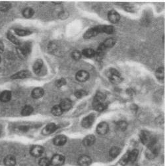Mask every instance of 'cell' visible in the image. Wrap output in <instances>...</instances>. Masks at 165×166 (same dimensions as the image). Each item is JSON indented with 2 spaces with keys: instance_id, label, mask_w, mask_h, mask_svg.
<instances>
[{
  "instance_id": "cell-21",
  "label": "cell",
  "mask_w": 165,
  "mask_h": 166,
  "mask_svg": "<svg viewBox=\"0 0 165 166\" xmlns=\"http://www.w3.org/2000/svg\"><path fill=\"white\" fill-rule=\"evenodd\" d=\"M12 98V92L10 91L5 90L2 92L0 94V100L2 102H9Z\"/></svg>"
},
{
  "instance_id": "cell-22",
  "label": "cell",
  "mask_w": 165,
  "mask_h": 166,
  "mask_svg": "<svg viewBox=\"0 0 165 166\" xmlns=\"http://www.w3.org/2000/svg\"><path fill=\"white\" fill-rule=\"evenodd\" d=\"M4 164L6 166H14L16 164V158L12 155L5 157L4 159Z\"/></svg>"
},
{
  "instance_id": "cell-44",
  "label": "cell",
  "mask_w": 165,
  "mask_h": 166,
  "mask_svg": "<svg viewBox=\"0 0 165 166\" xmlns=\"http://www.w3.org/2000/svg\"><path fill=\"white\" fill-rule=\"evenodd\" d=\"M4 45L1 42H0V54H1L3 52H4Z\"/></svg>"
},
{
  "instance_id": "cell-31",
  "label": "cell",
  "mask_w": 165,
  "mask_h": 166,
  "mask_svg": "<svg viewBox=\"0 0 165 166\" xmlns=\"http://www.w3.org/2000/svg\"><path fill=\"white\" fill-rule=\"evenodd\" d=\"M33 112V108L32 107L30 106H25L23 109H22L21 114L23 116H28L30 115Z\"/></svg>"
},
{
  "instance_id": "cell-35",
  "label": "cell",
  "mask_w": 165,
  "mask_h": 166,
  "mask_svg": "<svg viewBox=\"0 0 165 166\" xmlns=\"http://www.w3.org/2000/svg\"><path fill=\"white\" fill-rule=\"evenodd\" d=\"M15 33L21 36H29L31 34L32 32L29 30H23V29H16Z\"/></svg>"
},
{
  "instance_id": "cell-42",
  "label": "cell",
  "mask_w": 165,
  "mask_h": 166,
  "mask_svg": "<svg viewBox=\"0 0 165 166\" xmlns=\"http://www.w3.org/2000/svg\"><path fill=\"white\" fill-rule=\"evenodd\" d=\"M66 84V80L63 79L58 80V81L55 82V85H56V87H63V86H64Z\"/></svg>"
},
{
  "instance_id": "cell-27",
  "label": "cell",
  "mask_w": 165,
  "mask_h": 166,
  "mask_svg": "<svg viewBox=\"0 0 165 166\" xmlns=\"http://www.w3.org/2000/svg\"><path fill=\"white\" fill-rule=\"evenodd\" d=\"M34 13H35L34 10H33L32 8L30 7L25 8V9L23 11V15L24 17L27 19L31 18L33 15H34Z\"/></svg>"
},
{
  "instance_id": "cell-36",
  "label": "cell",
  "mask_w": 165,
  "mask_h": 166,
  "mask_svg": "<svg viewBox=\"0 0 165 166\" xmlns=\"http://www.w3.org/2000/svg\"><path fill=\"white\" fill-rule=\"evenodd\" d=\"M51 165L50 160L46 157H43L39 160V165L40 166H50Z\"/></svg>"
},
{
  "instance_id": "cell-19",
  "label": "cell",
  "mask_w": 165,
  "mask_h": 166,
  "mask_svg": "<svg viewBox=\"0 0 165 166\" xmlns=\"http://www.w3.org/2000/svg\"><path fill=\"white\" fill-rule=\"evenodd\" d=\"M95 140H96V138H95L94 135H90L86 136L85 138H84L83 140V143L84 146H91L95 142Z\"/></svg>"
},
{
  "instance_id": "cell-38",
  "label": "cell",
  "mask_w": 165,
  "mask_h": 166,
  "mask_svg": "<svg viewBox=\"0 0 165 166\" xmlns=\"http://www.w3.org/2000/svg\"><path fill=\"white\" fill-rule=\"evenodd\" d=\"M11 7V4L8 3H0V11H7Z\"/></svg>"
},
{
  "instance_id": "cell-11",
  "label": "cell",
  "mask_w": 165,
  "mask_h": 166,
  "mask_svg": "<svg viewBox=\"0 0 165 166\" xmlns=\"http://www.w3.org/2000/svg\"><path fill=\"white\" fill-rule=\"evenodd\" d=\"M56 129H57L56 124L54 123H50L48 124H47V125L43 129L42 133H43L44 135H48L53 133L54 131H55V130Z\"/></svg>"
},
{
  "instance_id": "cell-23",
  "label": "cell",
  "mask_w": 165,
  "mask_h": 166,
  "mask_svg": "<svg viewBox=\"0 0 165 166\" xmlns=\"http://www.w3.org/2000/svg\"><path fill=\"white\" fill-rule=\"evenodd\" d=\"M43 66V61L41 59H38L36 61L34 65H33V71L35 73L38 74L40 73Z\"/></svg>"
},
{
  "instance_id": "cell-32",
  "label": "cell",
  "mask_w": 165,
  "mask_h": 166,
  "mask_svg": "<svg viewBox=\"0 0 165 166\" xmlns=\"http://www.w3.org/2000/svg\"><path fill=\"white\" fill-rule=\"evenodd\" d=\"M155 75L159 80H163L164 78V69L163 67H159L156 71Z\"/></svg>"
},
{
  "instance_id": "cell-24",
  "label": "cell",
  "mask_w": 165,
  "mask_h": 166,
  "mask_svg": "<svg viewBox=\"0 0 165 166\" xmlns=\"http://www.w3.org/2000/svg\"><path fill=\"white\" fill-rule=\"evenodd\" d=\"M105 99V95L102 92H98L97 94L94 96L93 104H99L103 103Z\"/></svg>"
},
{
  "instance_id": "cell-37",
  "label": "cell",
  "mask_w": 165,
  "mask_h": 166,
  "mask_svg": "<svg viewBox=\"0 0 165 166\" xmlns=\"http://www.w3.org/2000/svg\"><path fill=\"white\" fill-rule=\"evenodd\" d=\"M117 127L120 131H125L128 127V123L124 121H120L117 123Z\"/></svg>"
},
{
  "instance_id": "cell-13",
  "label": "cell",
  "mask_w": 165,
  "mask_h": 166,
  "mask_svg": "<svg viewBox=\"0 0 165 166\" xmlns=\"http://www.w3.org/2000/svg\"><path fill=\"white\" fill-rule=\"evenodd\" d=\"M91 158L88 156L83 155L81 156L78 160V163L80 166H89L91 164Z\"/></svg>"
},
{
  "instance_id": "cell-10",
  "label": "cell",
  "mask_w": 165,
  "mask_h": 166,
  "mask_svg": "<svg viewBox=\"0 0 165 166\" xmlns=\"http://www.w3.org/2000/svg\"><path fill=\"white\" fill-rule=\"evenodd\" d=\"M97 29L99 33H106V34H112L114 32V28L113 26H105L100 25L97 26Z\"/></svg>"
},
{
  "instance_id": "cell-33",
  "label": "cell",
  "mask_w": 165,
  "mask_h": 166,
  "mask_svg": "<svg viewBox=\"0 0 165 166\" xmlns=\"http://www.w3.org/2000/svg\"><path fill=\"white\" fill-rule=\"evenodd\" d=\"M7 38L9 39L12 42H13L14 44H15L17 46H20L21 42L19 41V39H17L15 36H14V35H13L12 33H7Z\"/></svg>"
},
{
  "instance_id": "cell-29",
  "label": "cell",
  "mask_w": 165,
  "mask_h": 166,
  "mask_svg": "<svg viewBox=\"0 0 165 166\" xmlns=\"http://www.w3.org/2000/svg\"><path fill=\"white\" fill-rule=\"evenodd\" d=\"M83 55L86 57L91 58L93 57L95 55V51L93 49L91 48H86L83 50Z\"/></svg>"
},
{
  "instance_id": "cell-15",
  "label": "cell",
  "mask_w": 165,
  "mask_h": 166,
  "mask_svg": "<svg viewBox=\"0 0 165 166\" xmlns=\"http://www.w3.org/2000/svg\"><path fill=\"white\" fill-rule=\"evenodd\" d=\"M67 142V138L64 135H59L54 138V144L57 146H63Z\"/></svg>"
},
{
  "instance_id": "cell-2",
  "label": "cell",
  "mask_w": 165,
  "mask_h": 166,
  "mask_svg": "<svg viewBox=\"0 0 165 166\" xmlns=\"http://www.w3.org/2000/svg\"><path fill=\"white\" fill-rule=\"evenodd\" d=\"M108 76L110 81L113 84H119L122 81V79L119 72L114 69H110L109 70Z\"/></svg>"
},
{
  "instance_id": "cell-18",
  "label": "cell",
  "mask_w": 165,
  "mask_h": 166,
  "mask_svg": "<svg viewBox=\"0 0 165 166\" xmlns=\"http://www.w3.org/2000/svg\"><path fill=\"white\" fill-rule=\"evenodd\" d=\"M30 76V73L28 71H21L18 72L17 73L11 77L12 79H25L27 78L28 77Z\"/></svg>"
},
{
  "instance_id": "cell-40",
  "label": "cell",
  "mask_w": 165,
  "mask_h": 166,
  "mask_svg": "<svg viewBox=\"0 0 165 166\" xmlns=\"http://www.w3.org/2000/svg\"><path fill=\"white\" fill-rule=\"evenodd\" d=\"M129 162V160H128V152L127 154H125L124 156L122 157V159L120 160V164L122 165H126Z\"/></svg>"
},
{
  "instance_id": "cell-45",
  "label": "cell",
  "mask_w": 165,
  "mask_h": 166,
  "mask_svg": "<svg viewBox=\"0 0 165 166\" xmlns=\"http://www.w3.org/2000/svg\"><path fill=\"white\" fill-rule=\"evenodd\" d=\"M2 130H3V128H2V126L0 124V135H1V132H2Z\"/></svg>"
},
{
  "instance_id": "cell-30",
  "label": "cell",
  "mask_w": 165,
  "mask_h": 166,
  "mask_svg": "<svg viewBox=\"0 0 165 166\" xmlns=\"http://www.w3.org/2000/svg\"><path fill=\"white\" fill-rule=\"evenodd\" d=\"M52 114L55 116H60L63 113V110L61 108L60 105H56L52 107Z\"/></svg>"
},
{
  "instance_id": "cell-17",
  "label": "cell",
  "mask_w": 165,
  "mask_h": 166,
  "mask_svg": "<svg viewBox=\"0 0 165 166\" xmlns=\"http://www.w3.org/2000/svg\"><path fill=\"white\" fill-rule=\"evenodd\" d=\"M98 34H99V32H98L97 28L95 26L94 28H92V29H89L84 34V38H85V39H89V38L96 36Z\"/></svg>"
},
{
  "instance_id": "cell-1",
  "label": "cell",
  "mask_w": 165,
  "mask_h": 166,
  "mask_svg": "<svg viewBox=\"0 0 165 166\" xmlns=\"http://www.w3.org/2000/svg\"><path fill=\"white\" fill-rule=\"evenodd\" d=\"M140 139L143 145H146L148 147L155 145L156 144V139L152 135L150 134L149 132L147 131H142L140 134Z\"/></svg>"
},
{
  "instance_id": "cell-34",
  "label": "cell",
  "mask_w": 165,
  "mask_h": 166,
  "mask_svg": "<svg viewBox=\"0 0 165 166\" xmlns=\"http://www.w3.org/2000/svg\"><path fill=\"white\" fill-rule=\"evenodd\" d=\"M120 153V149L118 147H116V146L112 148L110 151H109V154H110V156L112 157H116V156H118Z\"/></svg>"
},
{
  "instance_id": "cell-41",
  "label": "cell",
  "mask_w": 165,
  "mask_h": 166,
  "mask_svg": "<svg viewBox=\"0 0 165 166\" xmlns=\"http://www.w3.org/2000/svg\"><path fill=\"white\" fill-rule=\"evenodd\" d=\"M85 95H86V92L85 90H77L76 92H75V96H76L77 98H81Z\"/></svg>"
},
{
  "instance_id": "cell-14",
  "label": "cell",
  "mask_w": 165,
  "mask_h": 166,
  "mask_svg": "<svg viewBox=\"0 0 165 166\" xmlns=\"http://www.w3.org/2000/svg\"><path fill=\"white\" fill-rule=\"evenodd\" d=\"M105 47L103 46L102 43L100 44L99 48H97V51L95 52V55L94 57H96V58L97 59V60H101L102 58L103 57L104 55V52H105Z\"/></svg>"
},
{
  "instance_id": "cell-20",
  "label": "cell",
  "mask_w": 165,
  "mask_h": 166,
  "mask_svg": "<svg viewBox=\"0 0 165 166\" xmlns=\"http://www.w3.org/2000/svg\"><path fill=\"white\" fill-rule=\"evenodd\" d=\"M44 90L41 88H36L32 91L31 96L33 98L38 99L44 95Z\"/></svg>"
},
{
  "instance_id": "cell-43",
  "label": "cell",
  "mask_w": 165,
  "mask_h": 166,
  "mask_svg": "<svg viewBox=\"0 0 165 166\" xmlns=\"http://www.w3.org/2000/svg\"><path fill=\"white\" fill-rule=\"evenodd\" d=\"M29 127L28 126H26V125H23V126L19 127V129L21 131H23V132L27 131L28 130H29Z\"/></svg>"
},
{
  "instance_id": "cell-5",
  "label": "cell",
  "mask_w": 165,
  "mask_h": 166,
  "mask_svg": "<svg viewBox=\"0 0 165 166\" xmlns=\"http://www.w3.org/2000/svg\"><path fill=\"white\" fill-rule=\"evenodd\" d=\"M159 153L158 148L156 147V145H153L150 147H148L147 150L146 151V156L149 159H153L154 157H155Z\"/></svg>"
},
{
  "instance_id": "cell-12",
  "label": "cell",
  "mask_w": 165,
  "mask_h": 166,
  "mask_svg": "<svg viewBox=\"0 0 165 166\" xmlns=\"http://www.w3.org/2000/svg\"><path fill=\"white\" fill-rule=\"evenodd\" d=\"M44 152V148L39 145L34 146L30 150V154L34 157H40Z\"/></svg>"
},
{
  "instance_id": "cell-26",
  "label": "cell",
  "mask_w": 165,
  "mask_h": 166,
  "mask_svg": "<svg viewBox=\"0 0 165 166\" xmlns=\"http://www.w3.org/2000/svg\"><path fill=\"white\" fill-rule=\"evenodd\" d=\"M139 152L138 150H133L130 152H128V160L129 162L133 163L138 158Z\"/></svg>"
},
{
  "instance_id": "cell-4",
  "label": "cell",
  "mask_w": 165,
  "mask_h": 166,
  "mask_svg": "<svg viewBox=\"0 0 165 166\" xmlns=\"http://www.w3.org/2000/svg\"><path fill=\"white\" fill-rule=\"evenodd\" d=\"M30 49H31V48H30V44L26 43L19 48H17V52L21 57H24L30 53Z\"/></svg>"
},
{
  "instance_id": "cell-46",
  "label": "cell",
  "mask_w": 165,
  "mask_h": 166,
  "mask_svg": "<svg viewBox=\"0 0 165 166\" xmlns=\"http://www.w3.org/2000/svg\"><path fill=\"white\" fill-rule=\"evenodd\" d=\"M0 62H1V58H0Z\"/></svg>"
},
{
  "instance_id": "cell-9",
  "label": "cell",
  "mask_w": 165,
  "mask_h": 166,
  "mask_svg": "<svg viewBox=\"0 0 165 166\" xmlns=\"http://www.w3.org/2000/svg\"><path fill=\"white\" fill-rule=\"evenodd\" d=\"M108 124L105 122H102L98 124L97 127V133L100 135H104L108 131Z\"/></svg>"
},
{
  "instance_id": "cell-28",
  "label": "cell",
  "mask_w": 165,
  "mask_h": 166,
  "mask_svg": "<svg viewBox=\"0 0 165 166\" xmlns=\"http://www.w3.org/2000/svg\"><path fill=\"white\" fill-rule=\"evenodd\" d=\"M93 106L94 109L97 110V112H102V111H104L107 108L108 105L107 104H105L104 102H103V103L99 104H93Z\"/></svg>"
},
{
  "instance_id": "cell-16",
  "label": "cell",
  "mask_w": 165,
  "mask_h": 166,
  "mask_svg": "<svg viewBox=\"0 0 165 166\" xmlns=\"http://www.w3.org/2000/svg\"><path fill=\"white\" fill-rule=\"evenodd\" d=\"M60 106L61 107V108L62 109L63 112H64V111H68L71 108L72 102L70 99L67 98L64 99L61 102Z\"/></svg>"
},
{
  "instance_id": "cell-3",
  "label": "cell",
  "mask_w": 165,
  "mask_h": 166,
  "mask_svg": "<svg viewBox=\"0 0 165 166\" xmlns=\"http://www.w3.org/2000/svg\"><path fill=\"white\" fill-rule=\"evenodd\" d=\"M65 162V158L60 154H55L52 157V158L50 160L51 165L53 166H61L64 164Z\"/></svg>"
},
{
  "instance_id": "cell-25",
  "label": "cell",
  "mask_w": 165,
  "mask_h": 166,
  "mask_svg": "<svg viewBox=\"0 0 165 166\" xmlns=\"http://www.w3.org/2000/svg\"><path fill=\"white\" fill-rule=\"evenodd\" d=\"M116 42V40L115 38H107V39L105 40V41L104 42L102 43L103 46L105 47V48H112V47H113L114 45H115V44Z\"/></svg>"
},
{
  "instance_id": "cell-7",
  "label": "cell",
  "mask_w": 165,
  "mask_h": 166,
  "mask_svg": "<svg viewBox=\"0 0 165 166\" xmlns=\"http://www.w3.org/2000/svg\"><path fill=\"white\" fill-rule=\"evenodd\" d=\"M108 18L112 23H117L120 21V16L118 12L114 10H111L108 13Z\"/></svg>"
},
{
  "instance_id": "cell-6",
  "label": "cell",
  "mask_w": 165,
  "mask_h": 166,
  "mask_svg": "<svg viewBox=\"0 0 165 166\" xmlns=\"http://www.w3.org/2000/svg\"><path fill=\"white\" fill-rule=\"evenodd\" d=\"M94 115L93 114H91L88 116H86L83 119L81 124L84 128H89L92 126L94 121Z\"/></svg>"
},
{
  "instance_id": "cell-39",
  "label": "cell",
  "mask_w": 165,
  "mask_h": 166,
  "mask_svg": "<svg viewBox=\"0 0 165 166\" xmlns=\"http://www.w3.org/2000/svg\"><path fill=\"white\" fill-rule=\"evenodd\" d=\"M71 56L73 59L79 60L81 59V54L79 51L75 50L72 52Z\"/></svg>"
},
{
  "instance_id": "cell-8",
  "label": "cell",
  "mask_w": 165,
  "mask_h": 166,
  "mask_svg": "<svg viewBox=\"0 0 165 166\" xmlns=\"http://www.w3.org/2000/svg\"><path fill=\"white\" fill-rule=\"evenodd\" d=\"M75 78H76V79L79 82H85L89 78V74L86 71H79L77 73Z\"/></svg>"
}]
</instances>
